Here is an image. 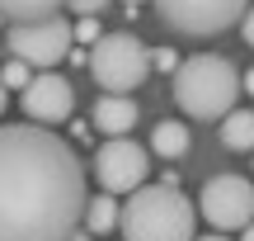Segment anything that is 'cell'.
<instances>
[{"label": "cell", "mask_w": 254, "mask_h": 241, "mask_svg": "<svg viewBox=\"0 0 254 241\" xmlns=\"http://www.w3.org/2000/svg\"><path fill=\"white\" fill-rule=\"evenodd\" d=\"M240 90H245V95H254V71H245V76H240Z\"/></svg>", "instance_id": "obj_19"}, {"label": "cell", "mask_w": 254, "mask_h": 241, "mask_svg": "<svg viewBox=\"0 0 254 241\" xmlns=\"http://www.w3.org/2000/svg\"><path fill=\"white\" fill-rule=\"evenodd\" d=\"M66 9H75V14H99V9H109V0H66Z\"/></svg>", "instance_id": "obj_16"}, {"label": "cell", "mask_w": 254, "mask_h": 241, "mask_svg": "<svg viewBox=\"0 0 254 241\" xmlns=\"http://www.w3.org/2000/svg\"><path fill=\"white\" fill-rule=\"evenodd\" d=\"M28 81H33V66H24L19 57H9L5 71H0V85H5V90H24Z\"/></svg>", "instance_id": "obj_15"}, {"label": "cell", "mask_w": 254, "mask_h": 241, "mask_svg": "<svg viewBox=\"0 0 254 241\" xmlns=\"http://www.w3.org/2000/svg\"><path fill=\"white\" fill-rule=\"evenodd\" d=\"M5 100H9V90H5V85H0V114H5Z\"/></svg>", "instance_id": "obj_22"}, {"label": "cell", "mask_w": 254, "mask_h": 241, "mask_svg": "<svg viewBox=\"0 0 254 241\" xmlns=\"http://www.w3.org/2000/svg\"><path fill=\"white\" fill-rule=\"evenodd\" d=\"M5 47H9V57H19L33 71H52L75 47L71 43V19L52 14V19H28V24H5Z\"/></svg>", "instance_id": "obj_5"}, {"label": "cell", "mask_w": 254, "mask_h": 241, "mask_svg": "<svg viewBox=\"0 0 254 241\" xmlns=\"http://www.w3.org/2000/svg\"><path fill=\"white\" fill-rule=\"evenodd\" d=\"M189 123H179V119H160L155 123V132H151V151L160 161H179L184 151H189Z\"/></svg>", "instance_id": "obj_11"}, {"label": "cell", "mask_w": 254, "mask_h": 241, "mask_svg": "<svg viewBox=\"0 0 254 241\" xmlns=\"http://www.w3.org/2000/svg\"><path fill=\"white\" fill-rule=\"evenodd\" d=\"M136 119H141V109H136L132 95H104L94 104V128L109 132V137H127L136 128Z\"/></svg>", "instance_id": "obj_10"}, {"label": "cell", "mask_w": 254, "mask_h": 241, "mask_svg": "<svg viewBox=\"0 0 254 241\" xmlns=\"http://www.w3.org/2000/svg\"><path fill=\"white\" fill-rule=\"evenodd\" d=\"M66 0H0V14L5 24H28V19H52L62 14Z\"/></svg>", "instance_id": "obj_14"}, {"label": "cell", "mask_w": 254, "mask_h": 241, "mask_svg": "<svg viewBox=\"0 0 254 241\" xmlns=\"http://www.w3.org/2000/svg\"><path fill=\"white\" fill-rule=\"evenodd\" d=\"M19 104H24V114L33 123L52 128V123H66V119H71V109H75V85L66 81V76H57V71H38L33 81L24 85Z\"/></svg>", "instance_id": "obj_9"}, {"label": "cell", "mask_w": 254, "mask_h": 241, "mask_svg": "<svg viewBox=\"0 0 254 241\" xmlns=\"http://www.w3.org/2000/svg\"><path fill=\"white\" fill-rule=\"evenodd\" d=\"M151 66H160V71H174V66H179V57L160 47V52H151Z\"/></svg>", "instance_id": "obj_18"}, {"label": "cell", "mask_w": 254, "mask_h": 241, "mask_svg": "<svg viewBox=\"0 0 254 241\" xmlns=\"http://www.w3.org/2000/svg\"><path fill=\"white\" fill-rule=\"evenodd\" d=\"M0 28H5V14H0Z\"/></svg>", "instance_id": "obj_25"}, {"label": "cell", "mask_w": 254, "mask_h": 241, "mask_svg": "<svg viewBox=\"0 0 254 241\" xmlns=\"http://www.w3.org/2000/svg\"><path fill=\"white\" fill-rule=\"evenodd\" d=\"M221 123V142L231 151H254V109H231Z\"/></svg>", "instance_id": "obj_12"}, {"label": "cell", "mask_w": 254, "mask_h": 241, "mask_svg": "<svg viewBox=\"0 0 254 241\" xmlns=\"http://www.w3.org/2000/svg\"><path fill=\"white\" fill-rule=\"evenodd\" d=\"M151 175V151L132 137H109L94 151V180L104 185V194H132Z\"/></svg>", "instance_id": "obj_7"}, {"label": "cell", "mask_w": 254, "mask_h": 241, "mask_svg": "<svg viewBox=\"0 0 254 241\" xmlns=\"http://www.w3.org/2000/svg\"><path fill=\"white\" fill-rule=\"evenodd\" d=\"M240 241H254V223H250V227H240Z\"/></svg>", "instance_id": "obj_20"}, {"label": "cell", "mask_w": 254, "mask_h": 241, "mask_svg": "<svg viewBox=\"0 0 254 241\" xmlns=\"http://www.w3.org/2000/svg\"><path fill=\"white\" fill-rule=\"evenodd\" d=\"M85 161L43 123L0 128V241H66L85 218Z\"/></svg>", "instance_id": "obj_1"}, {"label": "cell", "mask_w": 254, "mask_h": 241, "mask_svg": "<svg viewBox=\"0 0 254 241\" xmlns=\"http://www.w3.org/2000/svg\"><path fill=\"white\" fill-rule=\"evenodd\" d=\"M90 76L104 95H132L151 76V52L136 33H99L90 43Z\"/></svg>", "instance_id": "obj_4"}, {"label": "cell", "mask_w": 254, "mask_h": 241, "mask_svg": "<svg viewBox=\"0 0 254 241\" xmlns=\"http://www.w3.org/2000/svg\"><path fill=\"white\" fill-rule=\"evenodd\" d=\"M240 95V71L217 52H193L174 66V104H179L189 119L217 123L236 109Z\"/></svg>", "instance_id": "obj_3"}, {"label": "cell", "mask_w": 254, "mask_h": 241, "mask_svg": "<svg viewBox=\"0 0 254 241\" xmlns=\"http://www.w3.org/2000/svg\"><path fill=\"white\" fill-rule=\"evenodd\" d=\"M85 227H90V237H104L118 227V194H90L85 199Z\"/></svg>", "instance_id": "obj_13"}, {"label": "cell", "mask_w": 254, "mask_h": 241, "mask_svg": "<svg viewBox=\"0 0 254 241\" xmlns=\"http://www.w3.org/2000/svg\"><path fill=\"white\" fill-rule=\"evenodd\" d=\"M193 241H231V237H193Z\"/></svg>", "instance_id": "obj_23"}, {"label": "cell", "mask_w": 254, "mask_h": 241, "mask_svg": "<svg viewBox=\"0 0 254 241\" xmlns=\"http://www.w3.org/2000/svg\"><path fill=\"white\" fill-rule=\"evenodd\" d=\"M240 38H245V47H254V5H245V14H240Z\"/></svg>", "instance_id": "obj_17"}, {"label": "cell", "mask_w": 254, "mask_h": 241, "mask_svg": "<svg viewBox=\"0 0 254 241\" xmlns=\"http://www.w3.org/2000/svg\"><path fill=\"white\" fill-rule=\"evenodd\" d=\"M160 19L184 38H217L240 24L250 0H151Z\"/></svg>", "instance_id": "obj_6"}, {"label": "cell", "mask_w": 254, "mask_h": 241, "mask_svg": "<svg viewBox=\"0 0 254 241\" xmlns=\"http://www.w3.org/2000/svg\"><path fill=\"white\" fill-rule=\"evenodd\" d=\"M66 241H90V237H85V232H80V227H75V232H71V237H66Z\"/></svg>", "instance_id": "obj_21"}, {"label": "cell", "mask_w": 254, "mask_h": 241, "mask_svg": "<svg viewBox=\"0 0 254 241\" xmlns=\"http://www.w3.org/2000/svg\"><path fill=\"white\" fill-rule=\"evenodd\" d=\"M127 5H141V0H127Z\"/></svg>", "instance_id": "obj_24"}, {"label": "cell", "mask_w": 254, "mask_h": 241, "mask_svg": "<svg viewBox=\"0 0 254 241\" xmlns=\"http://www.w3.org/2000/svg\"><path fill=\"white\" fill-rule=\"evenodd\" d=\"M198 208L217 232H240L254 223V185L240 175H212L198 194Z\"/></svg>", "instance_id": "obj_8"}, {"label": "cell", "mask_w": 254, "mask_h": 241, "mask_svg": "<svg viewBox=\"0 0 254 241\" xmlns=\"http://www.w3.org/2000/svg\"><path fill=\"white\" fill-rule=\"evenodd\" d=\"M118 227H123L127 241H193L198 208L170 180L165 185H141L118 208Z\"/></svg>", "instance_id": "obj_2"}]
</instances>
